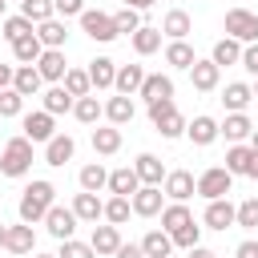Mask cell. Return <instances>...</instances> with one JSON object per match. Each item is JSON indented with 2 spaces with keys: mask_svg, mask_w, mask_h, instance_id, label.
<instances>
[{
  "mask_svg": "<svg viewBox=\"0 0 258 258\" xmlns=\"http://www.w3.org/2000/svg\"><path fill=\"white\" fill-rule=\"evenodd\" d=\"M56 206V189H52V181H32V185H24V194H20V222H44V214Z\"/></svg>",
  "mask_w": 258,
  "mask_h": 258,
  "instance_id": "obj_1",
  "label": "cell"
},
{
  "mask_svg": "<svg viewBox=\"0 0 258 258\" xmlns=\"http://www.w3.org/2000/svg\"><path fill=\"white\" fill-rule=\"evenodd\" d=\"M32 169V141L20 133V137H12L8 145H4V153H0V173L4 177H24Z\"/></svg>",
  "mask_w": 258,
  "mask_h": 258,
  "instance_id": "obj_2",
  "label": "cell"
},
{
  "mask_svg": "<svg viewBox=\"0 0 258 258\" xmlns=\"http://www.w3.org/2000/svg\"><path fill=\"white\" fill-rule=\"evenodd\" d=\"M149 121H153V129H157L161 137H181L185 125H189L173 101H153V105H149Z\"/></svg>",
  "mask_w": 258,
  "mask_h": 258,
  "instance_id": "obj_3",
  "label": "cell"
},
{
  "mask_svg": "<svg viewBox=\"0 0 258 258\" xmlns=\"http://www.w3.org/2000/svg\"><path fill=\"white\" fill-rule=\"evenodd\" d=\"M226 36H234L238 44H254L258 40V16L250 8H230L226 12Z\"/></svg>",
  "mask_w": 258,
  "mask_h": 258,
  "instance_id": "obj_4",
  "label": "cell"
},
{
  "mask_svg": "<svg viewBox=\"0 0 258 258\" xmlns=\"http://www.w3.org/2000/svg\"><path fill=\"white\" fill-rule=\"evenodd\" d=\"M230 185H234V173H230L226 165H210V169L198 177V194H202L206 202H218V198H226V194H230Z\"/></svg>",
  "mask_w": 258,
  "mask_h": 258,
  "instance_id": "obj_5",
  "label": "cell"
},
{
  "mask_svg": "<svg viewBox=\"0 0 258 258\" xmlns=\"http://www.w3.org/2000/svg\"><path fill=\"white\" fill-rule=\"evenodd\" d=\"M81 28H85L89 40H101V44L117 40V24H113L109 12H93V8H85V12H81Z\"/></svg>",
  "mask_w": 258,
  "mask_h": 258,
  "instance_id": "obj_6",
  "label": "cell"
},
{
  "mask_svg": "<svg viewBox=\"0 0 258 258\" xmlns=\"http://www.w3.org/2000/svg\"><path fill=\"white\" fill-rule=\"evenodd\" d=\"M77 214H73V206H52L48 214H44V230L56 238V242H69L73 238V230H77Z\"/></svg>",
  "mask_w": 258,
  "mask_h": 258,
  "instance_id": "obj_7",
  "label": "cell"
},
{
  "mask_svg": "<svg viewBox=\"0 0 258 258\" xmlns=\"http://www.w3.org/2000/svg\"><path fill=\"white\" fill-rule=\"evenodd\" d=\"M161 194H165V198H173V202H189V198L198 194V177H194L189 169H173V173H165Z\"/></svg>",
  "mask_w": 258,
  "mask_h": 258,
  "instance_id": "obj_8",
  "label": "cell"
},
{
  "mask_svg": "<svg viewBox=\"0 0 258 258\" xmlns=\"http://www.w3.org/2000/svg\"><path fill=\"white\" fill-rule=\"evenodd\" d=\"M36 73L48 81V85H60L64 73H69V60H64V48H44L40 60H36Z\"/></svg>",
  "mask_w": 258,
  "mask_h": 258,
  "instance_id": "obj_9",
  "label": "cell"
},
{
  "mask_svg": "<svg viewBox=\"0 0 258 258\" xmlns=\"http://www.w3.org/2000/svg\"><path fill=\"white\" fill-rule=\"evenodd\" d=\"M20 129H24V137H28L32 145H36V141H44V145H48V141L56 137V133H52V129H56V125H52V113H44V109H40V113H24Z\"/></svg>",
  "mask_w": 258,
  "mask_h": 258,
  "instance_id": "obj_10",
  "label": "cell"
},
{
  "mask_svg": "<svg viewBox=\"0 0 258 258\" xmlns=\"http://www.w3.org/2000/svg\"><path fill=\"white\" fill-rule=\"evenodd\" d=\"M238 226V206H230V198H218L206 206V230H230Z\"/></svg>",
  "mask_w": 258,
  "mask_h": 258,
  "instance_id": "obj_11",
  "label": "cell"
},
{
  "mask_svg": "<svg viewBox=\"0 0 258 258\" xmlns=\"http://www.w3.org/2000/svg\"><path fill=\"white\" fill-rule=\"evenodd\" d=\"M161 198H165V194H161V185H141L129 202H133V214H137V218H153V214H161V210H165V206H161Z\"/></svg>",
  "mask_w": 258,
  "mask_h": 258,
  "instance_id": "obj_12",
  "label": "cell"
},
{
  "mask_svg": "<svg viewBox=\"0 0 258 258\" xmlns=\"http://www.w3.org/2000/svg\"><path fill=\"white\" fill-rule=\"evenodd\" d=\"M89 246L97 250V258H113L121 250V226H93Z\"/></svg>",
  "mask_w": 258,
  "mask_h": 258,
  "instance_id": "obj_13",
  "label": "cell"
},
{
  "mask_svg": "<svg viewBox=\"0 0 258 258\" xmlns=\"http://www.w3.org/2000/svg\"><path fill=\"white\" fill-rule=\"evenodd\" d=\"M137 189H141V177H137L133 165H121V169L109 173V194H113V198H133Z\"/></svg>",
  "mask_w": 258,
  "mask_h": 258,
  "instance_id": "obj_14",
  "label": "cell"
},
{
  "mask_svg": "<svg viewBox=\"0 0 258 258\" xmlns=\"http://www.w3.org/2000/svg\"><path fill=\"white\" fill-rule=\"evenodd\" d=\"M189 81H194V89H198V93H214V89H218V81H222V69H218L214 60H194Z\"/></svg>",
  "mask_w": 258,
  "mask_h": 258,
  "instance_id": "obj_15",
  "label": "cell"
},
{
  "mask_svg": "<svg viewBox=\"0 0 258 258\" xmlns=\"http://www.w3.org/2000/svg\"><path fill=\"white\" fill-rule=\"evenodd\" d=\"M145 69L141 64H121L117 69V81H113V89L121 93V97H133V93H141V85H145Z\"/></svg>",
  "mask_w": 258,
  "mask_h": 258,
  "instance_id": "obj_16",
  "label": "cell"
},
{
  "mask_svg": "<svg viewBox=\"0 0 258 258\" xmlns=\"http://www.w3.org/2000/svg\"><path fill=\"white\" fill-rule=\"evenodd\" d=\"M161 32H165L169 40H185V36L194 32L189 12H185V8H169V12H165V20H161Z\"/></svg>",
  "mask_w": 258,
  "mask_h": 258,
  "instance_id": "obj_17",
  "label": "cell"
},
{
  "mask_svg": "<svg viewBox=\"0 0 258 258\" xmlns=\"http://www.w3.org/2000/svg\"><path fill=\"white\" fill-rule=\"evenodd\" d=\"M185 133H189V141H194V145H214V141H218V133H222V125H218L214 117H206V113H202V117H194V121L185 125Z\"/></svg>",
  "mask_w": 258,
  "mask_h": 258,
  "instance_id": "obj_18",
  "label": "cell"
},
{
  "mask_svg": "<svg viewBox=\"0 0 258 258\" xmlns=\"http://www.w3.org/2000/svg\"><path fill=\"white\" fill-rule=\"evenodd\" d=\"M141 97L153 105V101H173V81L165 73H149L145 85H141Z\"/></svg>",
  "mask_w": 258,
  "mask_h": 258,
  "instance_id": "obj_19",
  "label": "cell"
},
{
  "mask_svg": "<svg viewBox=\"0 0 258 258\" xmlns=\"http://www.w3.org/2000/svg\"><path fill=\"white\" fill-rule=\"evenodd\" d=\"M250 133H254V121H250L246 113H226V121H222V137H226V141L242 145Z\"/></svg>",
  "mask_w": 258,
  "mask_h": 258,
  "instance_id": "obj_20",
  "label": "cell"
},
{
  "mask_svg": "<svg viewBox=\"0 0 258 258\" xmlns=\"http://www.w3.org/2000/svg\"><path fill=\"white\" fill-rule=\"evenodd\" d=\"M73 153H77V141H73L69 133H56V137L44 145V161H48V165H64V161H73Z\"/></svg>",
  "mask_w": 258,
  "mask_h": 258,
  "instance_id": "obj_21",
  "label": "cell"
},
{
  "mask_svg": "<svg viewBox=\"0 0 258 258\" xmlns=\"http://www.w3.org/2000/svg\"><path fill=\"white\" fill-rule=\"evenodd\" d=\"M133 169H137L141 185H161V181H165V165H161V157H153V153H141V157L133 161Z\"/></svg>",
  "mask_w": 258,
  "mask_h": 258,
  "instance_id": "obj_22",
  "label": "cell"
},
{
  "mask_svg": "<svg viewBox=\"0 0 258 258\" xmlns=\"http://www.w3.org/2000/svg\"><path fill=\"white\" fill-rule=\"evenodd\" d=\"M73 214H77L81 222H93V226H97V218H105V202H101L97 194H85V189H81V194L73 198Z\"/></svg>",
  "mask_w": 258,
  "mask_h": 258,
  "instance_id": "obj_23",
  "label": "cell"
},
{
  "mask_svg": "<svg viewBox=\"0 0 258 258\" xmlns=\"http://www.w3.org/2000/svg\"><path fill=\"white\" fill-rule=\"evenodd\" d=\"M40 85H44V77L36 73V64H20V69H16V77H12V89H16L20 97H36V93H40Z\"/></svg>",
  "mask_w": 258,
  "mask_h": 258,
  "instance_id": "obj_24",
  "label": "cell"
},
{
  "mask_svg": "<svg viewBox=\"0 0 258 258\" xmlns=\"http://www.w3.org/2000/svg\"><path fill=\"white\" fill-rule=\"evenodd\" d=\"M250 101H254V89H250L246 81H234V85H226V93H222V105H226L230 113H246Z\"/></svg>",
  "mask_w": 258,
  "mask_h": 258,
  "instance_id": "obj_25",
  "label": "cell"
},
{
  "mask_svg": "<svg viewBox=\"0 0 258 258\" xmlns=\"http://www.w3.org/2000/svg\"><path fill=\"white\" fill-rule=\"evenodd\" d=\"M73 105H77V97L64 89V85H48L44 89V113H73Z\"/></svg>",
  "mask_w": 258,
  "mask_h": 258,
  "instance_id": "obj_26",
  "label": "cell"
},
{
  "mask_svg": "<svg viewBox=\"0 0 258 258\" xmlns=\"http://www.w3.org/2000/svg\"><path fill=\"white\" fill-rule=\"evenodd\" d=\"M36 36H40V44L44 48H64V40H69V28H64V20H44V24H36Z\"/></svg>",
  "mask_w": 258,
  "mask_h": 258,
  "instance_id": "obj_27",
  "label": "cell"
},
{
  "mask_svg": "<svg viewBox=\"0 0 258 258\" xmlns=\"http://www.w3.org/2000/svg\"><path fill=\"white\" fill-rule=\"evenodd\" d=\"M89 81H93V89H113V81H117V64H113L109 56L89 60Z\"/></svg>",
  "mask_w": 258,
  "mask_h": 258,
  "instance_id": "obj_28",
  "label": "cell"
},
{
  "mask_svg": "<svg viewBox=\"0 0 258 258\" xmlns=\"http://www.w3.org/2000/svg\"><path fill=\"white\" fill-rule=\"evenodd\" d=\"M93 149H97L101 157H113V153L121 149V129H117V125H101V129H93Z\"/></svg>",
  "mask_w": 258,
  "mask_h": 258,
  "instance_id": "obj_29",
  "label": "cell"
},
{
  "mask_svg": "<svg viewBox=\"0 0 258 258\" xmlns=\"http://www.w3.org/2000/svg\"><path fill=\"white\" fill-rule=\"evenodd\" d=\"M226 169L238 177V173H246L250 177V169H254V149L250 145H230L226 149Z\"/></svg>",
  "mask_w": 258,
  "mask_h": 258,
  "instance_id": "obj_30",
  "label": "cell"
},
{
  "mask_svg": "<svg viewBox=\"0 0 258 258\" xmlns=\"http://www.w3.org/2000/svg\"><path fill=\"white\" fill-rule=\"evenodd\" d=\"M189 222H194V214L185 210V202H169V206L161 210V230H165V234H177V230L189 226Z\"/></svg>",
  "mask_w": 258,
  "mask_h": 258,
  "instance_id": "obj_31",
  "label": "cell"
},
{
  "mask_svg": "<svg viewBox=\"0 0 258 258\" xmlns=\"http://www.w3.org/2000/svg\"><path fill=\"white\" fill-rule=\"evenodd\" d=\"M32 246H36V234H32L28 222L8 226V246H4V250H12V254H32Z\"/></svg>",
  "mask_w": 258,
  "mask_h": 258,
  "instance_id": "obj_32",
  "label": "cell"
},
{
  "mask_svg": "<svg viewBox=\"0 0 258 258\" xmlns=\"http://www.w3.org/2000/svg\"><path fill=\"white\" fill-rule=\"evenodd\" d=\"M133 48H137V56H149V52H157L161 48V28H153V24H141L133 36Z\"/></svg>",
  "mask_w": 258,
  "mask_h": 258,
  "instance_id": "obj_33",
  "label": "cell"
},
{
  "mask_svg": "<svg viewBox=\"0 0 258 258\" xmlns=\"http://www.w3.org/2000/svg\"><path fill=\"white\" fill-rule=\"evenodd\" d=\"M133 113H137V109H133V97H121V93H117V97L105 101V117H109V125H125V121H133Z\"/></svg>",
  "mask_w": 258,
  "mask_h": 258,
  "instance_id": "obj_34",
  "label": "cell"
},
{
  "mask_svg": "<svg viewBox=\"0 0 258 258\" xmlns=\"http://www.w3.org/2000/svg\"><path fill=\"white\" fill-rule=\"evenodd\" d=\"M141 250H145V258H169L173 238H169L165 230H149V234L141 238Z\"/></svg>",
  "mask_w": 258,
  "mask_h": 258,
  "instance_id": "obj_35",
  "label": "cell"
},
{
  "mask_svg": "<svg viewBox=\"0 0 258 258\" xmlns=\"http://www.w3.org/2000/svg\"><path fill=\"white\" fill-rule=\"evenodd\" d=\"M36 32V24L28 20V16H8L4 24H0V36L8 40V44H16V40H24V36H32Z\"/></svg>",
  "mask_w": 258,
  "mask_h": 258,
  "instance_id": "obj_36",
  "label": "cell"
},
{
  "mask_svg": "<svg viewBox=\"0 0 258 258\" xmlns=\"http://www.w3.org/2000/svg\"><path fill=\"white\" fill-rule=\"evenodd\" d=\"M210 60H214L218 69H222V64H242V44H238L234 36H222V40L214 44V56H210Z\"/></svg>",
  "mask_w": 258,
  "mask_h": 258,
  "instance_id": "obj_37",
  "label": "cell"
},
{
  "mask_svg": "<svg viewBox=\"0 0 258 258\" xmlns=\"http://www.w3.org/2000/svg\"><path fill=\"white\" fill-rule=\"evenodd\" d=\"M40 52H44V44H40V36H36V32L12 44V56H16L20 64H36V60H40Z\"/></svg>",
  "mask_w": 258,
  "mask_h": 258,
  "instance_id": "obj_38",
  "label": "cell"
},
{
  "mask_svg": "<svg viewBox=\"0 0 258 258\" xmlns=\"http://www.w3.org/2000/svg\"><path fill=\"white\" fill-rule=\"evenodd\" d=\"M194 48L185 44V40H169L165 44V64H173V69H194Z\"/></svg>",
  "mask_w": 258,
  "mask_h": 258,
  "instance_id": "obj_39",
  "label": "cell"
},
{
  "mask_svg": "<svg viewBox=\"0 0 258 258\" xmlns=\"http://www.w3.org/2000/svg\"><path fill=\"white\" fill-rule=\"evenodd\" d=\"M77 181H81V189H85V194H97V189H105V185H109V173H105V165H101V161H93V165H85V169H81V177H77Z\"/></svg>",
  "mask_w": 258,
  "mask_h": 258,
  "instance_id": "obj_40",
  "label": "cell"
},
{
  "mask_svg": "<svg viewBox=\"0 0 258 258\" xmlns=\"http://www.w3.org/2000/svg\"><path fill=\"white\" fill-rule=\"evenodd\" d=\"M101 113H105V105H101L93 93H89V97H77V105H73V117H77V121H85V125H97V117H101Z\"/></svg>",
  "mask_w": 258,
  "mask_h": 258,
  "instance_id": "obj_41",
  "label": "cell"
},
{
  "mask_svg": "<svg viewBox=\"0 0 258 258\" xmlns=\"http://www.w3.org/2000/svg\"><path fill=\"white\" fill-rule=\"evenodd\" d=\"M20 16H28L32 24H44L56 16V8H52V0H20Z\"/></svg>",
  "mask_w": 258,
  "mask_h": 258,
  "instance_id": "obj_42",
  "label": "cell"
},
{
  "mask_svg": "<svg viewBox=\"0 0 258 258\" xmlns=\"http://www.w3.org/2000/svg\"><path fill=\"white\" fill-rule=\"evenodd\" d=\"M129 214H133V202H129V198H109V202H105V222H109V226H125Z\"/></svg>",
  "mask_w": 258,
  "mask_h": 258,
  "instance_id": "obj_43",
  "label": "cell"
},
{
  "mask_svg": "<svg viewBox=\"0 0 258 258\" xmlns=\"http://www.w3.org/2000/svg\"><path fill=\"white\" fill-rule=\"evenodd\" d=\"M60 85H64L73 97H89V89H93V81H89V69H69Z\"/></svg>",
  "mask_w": 258,
  "mask_h": 258,
  "instance_id": "obj_44",
  "label": "cell"
},
{
  "mask_svg": "<svg viewBox=\"0 0 258 258\" xmlns=\"http://www.w3.org/2000/svg\"><path fill=\"white\" fill-rule=\"evenodd\" d=\"M113 24H117V36H133L141 28V12L137 8H121V12H113Z\"/></svg>",
  "mask_w": 258,
  "mask_h": 258,
  "instance_id": "obj_45",
  "label": "cell"
},
{
  "mask_svg": "<svg viewBox=\"0 0 258 258\" xmlns=\"http://www.w3.org/2000/svg\"><path fill=\"white\" fill-rule=\"evenodd\" d=\"M24 113V97L16 89H0V117H20Z\"/></svg>",
  "mask_w": 258,
  "mask_h": 258,
  "instance_id": "obj_46",
  "label": "cell"
},
{
  "mask_svg": "<svg viewBox=\"0 0 258 258\" xmlns=\"http://www.w3.org/2000/svg\"><path fill=\"white\" fill-rule=\"evenodd\" d=\"M173 238V246H181V250H194V246H202L198 238H202V226L198 222H189V226H181L177 234H169Z\"/></svg>",
  "mask_w": 258,
  "mask_h": 258,
  "instance_id": "obj_47",
  "label": "cell"
},
{
  "mask_svg": "<svg viewBox=\"0 0 258 258\" xmlns=\"http://www.w3.org/2000/svg\"><path fill=\"white\" fill-rule=\"evenodd\" d=\"M56 258H97V250H93L89 242H77V238H69V242H60Z\"/></svg>",
  "mask_w": 258,
  "mask_h": 258,
  "instance_id": "obj_48",
  "label": "cell"
},
{
  "mask_svg": "<svg viewBox=\"0 0 258 258\" xmlns=\"http://www.w3.org/2000/svg\"><path fill=\"white\" fill-rule=\"evenodd\" d=\"M238 226H242V230H254V226H258V198H246V202L238 206Z\"/></svg>",
  "mask_w": 258,
  "mask_h": 258,
  "instance_id": "obj_49",
  "label": "cell"
},
{
  "mask_svg": "<svg viewBox=\"0 0 258 258\" xmlns=\"http://www.w3.org/2000/svg\"><path fill=\"white\" fill-rule=\"evenodd\" d=\"M56 16H81L85 12V0H52Z\"/></svg>",
  "mask_w": 258,
  "mask_h": 258,
  "instance_id": "obj_50",
  "label": "cell"
},
{
  "mask_svg": "<svg viewBox=\"0 0 258 258\" xmlns=\"http://www.w3.org/2000/svg\"><path fill=\"white\" fill-rule=\"evenodd\" d=\"M242 69H246V73H254V77H258V40H254V44H246V48H242Z\"/></svg>",
  "mask_w": 258,
  "mask_h": 258,
  "instance_id": "obj_51",
  "label": "cell"
},
{
  "mask_svg": "<svg viewBox=\"0 0 258 258\" xmlns=\"http://www.w3.org/2000/svg\"><path fill=\"white\" fill-rule=\"evenodd\" d=\"M113 258H145V250H141V242H121V250Z\"/></svg>",
  "mask_w": 258,
  "mask_h": 258,
  "instance_id": "obj_52",
  "label": "cell"
},
{
  "mask_svg": "<svg viewBox=\"0 0 258 258\" xmlns=\"http://www.w3.org/2000/svg\"><path fill=\"white\" fill-rule=\"evenodd\" d=\"M234 258H258V242H254V238H246V242L234 250Z\"/></svg>",
  "mask_w": 258,
  "mask_h": 258,
  "instance_id": "obj_53",
  "label": "cell"
},
{
  "mask_svg": "<svg viewBox=\"0 0 258 258\" xmlns=\"http://www.w3.org/2000/svg\"><path fill=\"white\" fill-rule=\"evenodd\" d=\"M12 77H16V69H8V64H0V89H12Z\"/></svg>",
  "mask_w": 258,
  "mask_h": 258,
  "instance_id": "obj_54",
  "label": "cell"
},
{
  "mask_svg": "<svg viewBox=\"0 0 258 258\" xmlns=\"http://www.w3.org/2000/svg\"><path fill=\"white\" fill-rule=\"evenodd\" d=\"M121 4H125V8H137V12H145V8H153L157 0H121Z\"/></svg>",
  "mask_w": 258,
  "mask_h": 258,
  "instance_id": "obj_55",
  "label": "cell"
},
{
  "mask_svg": "<svg viewBox=\"0 0 258 258\" xmlns=\"http://www.w3.org/2000/svg\"><path fill=\"white\" fill-rule=\"evenodd\" d=\"M189 258H218V254H214V250H206V246H194V250H189Z\"/></svg>",
  "mask_w": 258,
  "mask_h": 258,
  "instance_id": "obj_56",
  "label": "cell"
},
{
  "mask_svg": "<svg viewBox=\"0 0 258 258\" xmlns=\"http://www.w3.org/2000/svg\"><path fill=\"white\" fill-rule=\"evenodd\" d=\"M0 246H8V226L0 222Z\"/></svg>",
  "mask_w": 258,
  "mask_h": 258,
  "instance_id": "obj_57",
  "label": "cell"
},
{
  "mask_svg": "<svg viewBox=\"0 0 258 258\" xmlns=\"http://www.w3.org/2000/svg\"><path fill=\"white\" fill-rule=\"evenodd\" d=\"M250 149L258 153V125H254V133H250Z\"/></svg>",
  "mask_w": 258,
  "mask_h": 258,
  "instance_id": "obj_58",
  "label": "cell"
},
{
  "mask_svg": "<svg viewBox=\"0 0 258 258\" xmlns=\"http://www.w3.org/2000/svg\"><path fill=\"white\" fill-rule=\"evenodd\" d=\"M250 177H254V181H258V153H254V169H250Z\"/></svg>",
  "mask_w": 258,
  "mask_h": 258,
  "instance_id": "obj_59",
  "label": "cell"
},
{
  "mask_svg": "<svg viewBox=\"0 0 258 258\" xmlns=\"http://www.w3.org/2000/svg\"><path fill=\"white\" fill-rule=\"evenodd\" d=\"M32 258H56V254H32Z\"/></svg>",
  "mask_w": 258,
  "mask_h": 258,
  "instance_id": "obj_60",
  "label": "cell"
},
{
  "mask_svg": "<svg viewBox=\"0 0 258 258\" xmlns=\"http://www.w3.org/2000/svg\"><path fill=\"white\" fill-rule=\"evenodd\" d=\"M4 4H8V0H0V12H4Z\"/></svg>",
  "mask_w": 258,
  "mask_h": 258,
  "instance_id": "obj_61",
  "label": "cell"
},
{
  "mask_svg": "<svg viewBox=\"0 0 258 258\" xmlns=\"http://www.w3.org/2000/svg\"><path fill=\"white\" fill-rule=\"evenodd\" d=\"M254 97H258V85H254Z\"/></svg>",
  "mask_w": 258,
  "mask_h": 258,
  "instance_id": "obj_62",
  "label": "cell"
}]
</instances>
